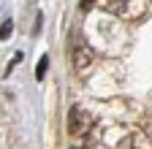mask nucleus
<instances>
[{
	"label": "nucleus",
	"instance_id": "nucleus-2",
	"mask_svg": "<svg viewBox=\"0 0 152 149\" xmlns=\"http://www.w3.org/2000/svg\"><path fill=\"white\" fill-rule=\"evenodd\" d=\"M101 6L120 19H136L144 14V0H101Z\"/></svg>",
	"mask_w": 152,
	"mask_h": 149
},
{
	"label": "nucleus",
	"instance_id": "nucleus-6",
	"mask_svg": "<svg viewBox=\"0 0 152 149\" xmlns=\"http://www.w3.org/2000/svg\"><path fill=\"white\" fill-rule=\"evenodd\" d=\"M11 30H14V22H11V19H6V22H3V27H0V38H3V41H6V38H11Z\"/></svg>",
	"mask_w": 152,
	"mask_h": 149
},
{
	"label": "nucleus",
	"instance_id": "nucleus-5",
	"mask_svg": "<svg viewBox=\"0 0 152 149\" xmlns=\"http://www.w3.org/2000/svg\"><path fill=\"white\" fill-rule=\"evenodd\" d=\"M95 144L90 141V136H82V138H73L71 141V149H92Z\"/></svg>",
	"mask_w": 152,
	"mask_h": 149
},
{
	"label": "nucleus",
	"instance_id": "nucleus-7",
	"mask_svg": "<svg viewBox=\"0 0 152 149\" xmlns=\"http://www.w3.org/2000/svg\"><path fill=\"white\" fill-rule=\"evenodd\" d=\"M46 65H49V57H41V63H38V68H35V79H44Z\"/></svg>",
	"mask_w": 152,
	"mask_h": 149
},
{
	"label": "nucleus",
	"instance_id": "nucleus-3",
	"mask_svg": "<svg viewBox=\"0 0 152 149\" xmlns=\"http://www.w3.org/2000/svg\"><path fill=\"white\" fill-rule=\"evenodd\" d=\"M90 130H92V117L87 114L82 106H73L68 111V133H71V138L90 136Z\"/></svg>",
	"mask_w": 152,
	"mask_h": 149
},
{
	"label": "nucleus",
	"instance_id": "nucleus-1",
	"mask_svg": "<svg viewBox=\"0 0 152 149\" xmlns=\"http://www.w3.org/2000/svg\"><path fill=\"white\" fill-rule=\"evenodd\" d=\"M92 60H95L92 46L82 38L79 33H76V35H73V44H71V65H73V71H76V73H84V71L92 65Z\"/></svg>",
	"mask_w": 152,
	"mask_h": 149
},
{
	"label": "nucleus",
	"instance_id": "nucleus-8",
	"mask_svg": "<svg viewBox=\"0 0 152 149\" xmlns=\"http://www.w3.org/2000/svg\"><path fill=\"white\" fill-rule=\"evenodd\" d=\"M92 3H95V0H82V11H87V8H90Z\"/></svg>",
	"mask_w": 152,
	"mask_h": 149
},
{
	"label": "nucleus",
	"instance_id": "nucleus-4",
	"mask_svg": "<svg viewBox=\"0 0 152 149\" xmlns=\"http://www.w3.org/2000/svg\"><path fill=\"white\" fill-rule=\"evenodd\" d=\"M130 149H152V146H149L147 136L136 130V133H130Z\"/></svg>",
	"mask_w": 152,
	"mask_h": 149
}]
</instances>
